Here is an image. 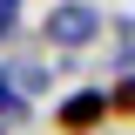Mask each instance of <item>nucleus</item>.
Masks as SVG:
<instances>
[{
  "label": "nucleus",
  "instance_id": "obj_3",
  "mask_svg": "<svg viewBox=\"0 0 135 135\" xmlns=\"http://www.w3.org/2000/svg\"><path fill=\"white\" fill-rule=\"evenodd\" d=\"M27 122H34V101H20L7 88V74H0V128H27Z\"/></svg>",
  "mask_w": 135,
  "mask_h": 135
},
{
  "label": "nucleus",
  "instance_id": "obj_4",
  "mask_svg": "<svg viewBox=\"0 0 135 135\" xmlns=\"http://www.w3.org/2000/svg\"><path fill=\"white\" fill-rule=\"evenodd\" d=\"M108 122H135V74L108 81Z\"/></svg>",
  "mask_w": 135,
  "mask_h": 135
},
{
  "label": "nucleus",
  "instance_id": "obj_5",
  "mask_svg": "<svg viewBox=\"0 0 135 135\" xmlns=\"http://www.w3.org/2000/svg\"><path fill=\"white\" fill-rule=\"evenodd\" d=\"M27 7H34V0H0V54L20 41V14H27Z\"/></svg>",
  "mask_w": 135,
  "mask_h": 135
},
{
  "label": "nucleus",
  "instance_id": "obj_2",
  "mask_svg": "<svg viewBox=\"0 0 135 135\" xmlns=\"http://www.w3.org/2000/svg\"><path fill=\"white\" fill-rule=\"evenodd\" d=\"M101 122H108V88H68L61 101H54V135H101Z\"/></svg>",
  "mask_w": 135,
  "mask_h": 135
},
{
  "label": "nucleus",
  "instance_id": "obj_1",
  "mask_svg": "<svg viewBox=\"0 0 135 135\" xmlns=\"http://www.w3.org/2000/svg\"><path fill=\"white\" fill-rule=\"evenodd\" d=\"M101 34H108V14H101L95 0H54L47 14L34 20V41H41L47 54H61V61L88 54V47L101 41Z\"/></svg>",
  "mask_w": 135,
  "mask_h": 135
}]
</instances>
